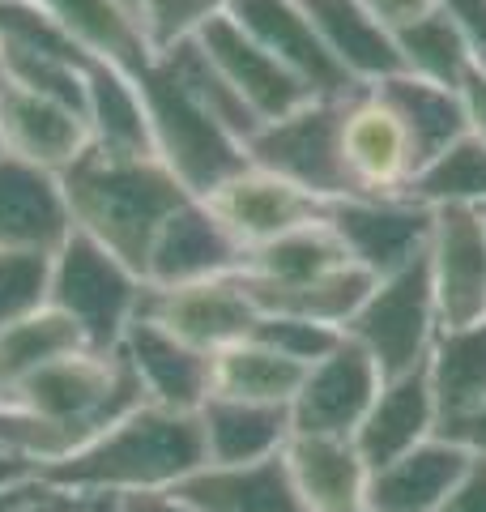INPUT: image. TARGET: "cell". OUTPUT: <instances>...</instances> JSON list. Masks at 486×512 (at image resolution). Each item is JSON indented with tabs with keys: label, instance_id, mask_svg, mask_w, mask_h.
<instances>
[{
	"label": "cell",
	"instance_id": "60d3db41",
	"mask_svg": "<svg viewBox=\"0 0 486 512\" xmlns=\"http://www.w3.org/2000/svg\"><path fill=\"white\" fill-rule=\"evenodd\" d=\"M440 512H486V457H469L461 483L452 487Z\"/></svg>",
	"mask_w": 486,
	"mask_h": 512
},
{
	"label": "cell",
	"instance_id": "c3c4849f",
	"mask_svg": "<svg viewBox=\"0 0 486 512\" xmlns=\"http://www.w3.org/2000/svg\"><path fill=\"white\" fill-rule=\"evenodd\" d=\"M77 512H116V500L111 495H94V500H81Z\"/></svg>",
	"mask_w": 486,
	"mask_h": 512
},
{
	"label": "cell",
	"instance_id": "277c9868",
	"mask_svg": "<svg viewBox=\"0 0 486 512\" xmlns=\"http://www.w3.org/2000/svg\"><path fill=\"white\" fill-rule=\"evenodd\" d=\"M145 116L154 133V158L167 167L188 197H209L222 180L248 167V150L235 141L158 56L137 73Z\"/></svg>",
	"mask_w": 486,
	"mask_h": 512
},
{
	"label": "cell",
	"instance_id": "bcb514c9",
	"mask_svg": "<svg viewBox=\"0 0 486 512\" xmlns=\"http://www.w3.org/2000/svg\"><path fill=\"white\" fill-rule=\"evenodd\" d=\"M35 491H39V474L22 478V483H5V487H0V512H18Z\"/></svg>",
	"mask_w": 486,
	"mask_h": 512
},
{
	"label": "cell",
	"instance_id": "681fc988",
	"mask_svg": "<svg viewBox=\"0 0 486 512\" xmlns=\"http://www.w3.org/2000/svg\"><path fill=\"white\" fill-rule=\"evenodd\" d=\"M124 5H133V9H137V0H124Z\"/></svg>",
	"mask_w": 486,
	"mask_h": 512
},
{
	"label": "cell",
	"instance_id": "8992f818",
	"mask_svg": "<svg viewBox=\"0 0 486 512\" xmlns=\"http://www.w3.org/2000/svg\"><path fill=\"white\" fill-rule=\"evenodd\" d=\"M440 329L444 325H440V308H435L427 256H418L414 265L397 269V274L376 278L363 308L350 316L346 338L367 350L384 380H393L405 372H418L427 363Z\"/></svg>",
	"mask_w": 486,
	"mask_h": 512
},
{
	"label": "cell",
	"instance_id": "f1b7e54d",
	"mask_svg": "<svg viewBox=\"0 0 486 512\" xmlns=\"http://www.w3.org/2000/svg\"><path fill=\"white\" fill-rule=\"evenodd\" d=\"M342 265H350V256L342 248V239L333 235V227L320 218V222H307V227H295L261 248H252L243 256L239 278L256 286V291H286V286L316 282Z\"/></svg>",
	"mask_w": 486,
	"mask_h": 512
},
{
	"label": "cell",
	"instance_id": "4fadbf2b",
	"mask_svg": "<svg viewBox=\"0 0 486 512\" xmlns=\"http://www.w3.org/2000/svg\"><path fill=\"white\" fill-rule=\"evenodd\" d=\"M226 13H231L286 73H295L312 99H350V94L359 90L342 73V64L329 56V47L316 35V26L299 0H231Z\"/></svg>",
	"mask_w": 486,
	"mask_h": 512
},
{
	"label": "cell",
	"instance_id": "e575fe53",
	"mask_svg": "<svg viewBox=\"0 0 486 512\" xmlns=\"http://www.w3.org/2000/svg\"><path fill=\"white\" fill-rule=\"evenodd\" d=\"M167 69L175 73V82H180L192 99H197L209 116H214L226 133H231L235 141H243V150H248V141L256 137V128H261V120L248 111V103L239 99V94L231 90V82L209 64V56L197 47V39L192 43H180V47H171V52H162L158 56Z\"/></svg>",
	"mask_w": 486,
	"mask_h": 512
},
{
	"label": "cell",
	"instance_id": "e0dca14e",
	"mask_svg": "<svg viewBox=\"0 0 486 512\" xmlns=\"http://www.w3.org/2000/svg\"><path fill=\"white\" fill-rule=\"evenodd\" d=\"M90 150L86 116L77 107L22 90L0 77V154L64 175Z\"/></svg>",
	"mask_w": 486,
	"mask_h": 512
},
{
	"label": "cell",
	"instance_id": "7a4b0ae2",
	"mask_svg": "<svg viewBox=\"0 0 486 512\" xmlns=\"http://www.w3.org/2000/svg\"><path fill=\"white\" fill-rule=\"evenodd\" d=\"M60 184H64V201H69L73 231L90 235L111 256L133 265L141 278L162 222L188 201L180 180L158 158L120 163V158H103L86 150L60 175Z\"/></svg>",
	"mask_w": 486,
	"mask_h": 512
},
{
	"label": "cell",
	"instance_id": "603a6c76",
	"mask_svg": "<svg viewBox=\"0 0 486 512\" xmlns=\"http://www.w3.org/2000/svg\"><path fill=\"white\" fill-rule=\"evenodd\" d=\"M286 474L295 483L303 512H359L367 500V461L354 440L337 436H290Z\"/></svg>",
	"mask_w": 486,
	"mask_h": 512
},
{
	"label": "cell",
	"instance_id": "d590c367",
	"mask_svg": "<svg viewBox=\"0 0 486 512\" xmlns=\"http://www.w3.org/2000/svg\"><path fill=\"white\" fill-rule=\"evenodd\" d=\"M47 286H52V256L0 248V333L26 316L43 312Z\"/></svg>",
	"mask_w": 486,
	"mask_h": 512
},
{
	"label": "cell",
	"instance_id": "d6986e66",
	"mask_svg": "<svg viewBox=\"0 0 486 512\" xmlns=\"http://www.w3.org/2000/svg\"><path fill=\"white\" fill-rule=\"evenodd\" d=\"M69 235L73 218L60 175L0 154V248L52 256Z\"/></svg>",
	"mask_w": 486,
	"mask_h": 512
},
{
	"label": "cell",
	"instance_id": "ee69618b",
	"mask_svg": "<svg viewBox=\"0 0 486 512\" xmlns=\"http://www.w3.org/2000/svg\"><path fill=\"white\" fill-rule=\"evenodd\" d=\"M116 512H192V508L175 500L171 491H150V495H120Z\"/></svg>",
	"mask_w": 486,
	"mask_h": 512
},
{
	"label": "cell",
	"instance_id": "7402d4cb",
	"mask_svg": "<svg viewBox=\"0 0 486 512\" xmlns=\"http://www.w3.org/2000/svg\"><path fill=\"white\" fill-rule=\"evenodd\" d=\"M39 5L52 13L56 26L73 39V47L90 64L137 77L154 60V47L145 39L137 9L124 5V0H39Z\"/></svg>",
	"mask_w": 486,
	"mask_h": 512
},
{
	"label": "cell",
	"instance_id": "8d00e7d4",
	"mask_svg": "<svg viewBox=\"0 0 486 512\" xmlns=\"http://www.w3.org/2000/svg\"><path fill=\"white\" fill-rule=\"evenodd\" d=\"M226 5L231 0H137V18L154 56H162L180 43H192L218 13H226Z\"/></svg>",
	"mask_w": 486,
	"mask_h": 512
},
{
	"label": "cell",
	"instance_id": "ba28073f",
	"mask_svg": "<svg viewBox=\"0 0 486 512\" xmlns=\"http://www.w3.org/2000/svg\"><path fill=\"white\" fill-rule=\"evenodd\" d=\"M324 222L342 239L350 265L388 278L427 256L435 210L414 197H342L329 205Z\"/></svg>",
	"mask_w": 486,
	"mask_h": 512
},
{
	"label": "cell",
	"instance_id": "30bf717a",
	"mask_svg": "<svg viewBox=\"0 0 486 512\" xmlns=\"http://www.w3.org/2000/svg\"><path fill=\"white\" fill-rule=\"evenodd\" d=\"M342 167L354 197H410L414 146L376 86H359L342 111Z\"/></svg>",
	"mask_w": 486,
	"mask_h": 512
},
{
	"label": "cell",
	"instance_id": "83f0119b",
	"mask_svg": "<svg viewBox=\"0 0 486 512\" xmlns=\"http://www.w3.org/2000/svg\"><path fill=\"white\" fill-rule=\"evenodd\" d=\"M427 384L440 414V431L486 406V320L440 329L427 355Z\"/></svg>",
	"mask_w": 486,
	"mask_h": 512
},
{
	"label": "cell",
	"instance_id": "484cf974",
	"mask_svg": "<svg viewBox=\"0 0 486 512\" xmlns=\"http://www.w3.org/2000/svg\"><path fill=\"white\" fill-rule=\"evenodd\" d=\"M205 466H252V461L282 457L290 444V410L256 406L235 397H205L197 410Z\"/></svg>",
	"mask_w": 486,
	"mask_h": 512
},
{
	"label": "cell",
	"instance_id": "9c48e42d",
	"mask_svg": "<svg viewBox=\"0 0 486 512\" xmlns=\"http://www.w3.org/2000/svg\"><path fill=\"white\" fill-rule=\"evenodd\" d=\"M137 316L167 329L171 338H180L184 346L201 350V355H218L231 342L248 338L261 312H256L243 278L226 274L188 286H145Z\"/></svg>",
	"mask_w": 486,
	"mask_h": 512
},
{
	"label": "cell",
	"instance_id": "ac0fdd59",
	"mask_svg": "<svg viewBox=\"0 0 486 512\" xmlns=\"http://www.w3.org/2000/svg\"><path fill=\"white\" fill-rule=\"evenodd\" d=\"M120 355L133 372L145 406H162L175 414H197L209 397V372H214V355L184 346L171 338L167 329L150 325V320H133L120 342Z\"/></svg>",
	"mask_w": 486,
	"mask_h": 512
},
{
	"label": "cell",
	"instance_id": "44dd1931",
	"mask_svg": "<svg viewBox=\"0 0 486 512\" xmlns=\"http://www.w3.org/2000/svg\"><path fill=\"white\" fill-rule=\"evenodd\" d=\"M469 466V453L448 440L431 436L427 444L410 448L405 457L367 474V512H440L452 487L461 483Z\"/></svg>",
	"mask_w": 486,
	"mask_h": 512
},
{
	"label": "cell",
	"instance_id": "7c38bea8",
	"mask_svg": "<svg viewBox=\"0 0 486 512\" xmlns=\"http://www.w3.org/2000/svg\"><path fill=\"white\" fill-rule=\"evenodd\" d=\"M427 274L444 329L486 320V210L474 205L435 210Z\"/></svg>",
	"mask_w": 486,
	"mask_h": 512
},
{
	"label": "cell",
	"instance_id": "cb8c5ba5",
	"mask_svg": "<svg viewBox=\"0 0 486 512\" xmlns=\"http://www.w3.org/2000/svg\"><path fill=\"white\" fill-rule=\"evenodd\" d=\"M299 5L354 86H380L401 73L397 39L371 18L363 0H299Z\"/></svg>",
	"mask_w": 486,
	"mask_h": 512
},
{
	"label": "cell",
	"instance_id": "f546056e",
	"mask_svg": "<svg viewBox=\"0 0 486 512\" xmlns=\"http://www.w3.org/2000/svg\"><path fill=\"white\" fill-rule=\"evenodd\" d=\"M376 90L384 94V103L397 111L405 137H410V146H414L418 171H423L427 163H435L444 150H452L469 133L461 90L418 82V77H410V73L388 77V82H380Z\"/></svg>",
	"mask_w": 486,
	"mask_h": 512
},
{
	"label": "cell",
	"instance_id": "6da1fadb",
	"mask_svg": "<svg viewBox=\"0 0 486 512\" xmlns=\"http://www.w3.org/2000/svg\"><path fill=\"white\" fill-rule=\"evenodd\" d=\"M205 466V444L197 414H175L162 406H137L103 427L69 457L39 470L52 491L94 500V495H150L175 491Z\"/></svg>",
	"mask_w": 486,
	"mask_h": 512
},
{
	"label": "cell",
	"instance_id": "1f68e13d",
	"mask_svg": "<svg viewBox=\"0 0 486 512\" xmlns=\"http://www.w3.org/2000/svg\"><path fill=\"white\" fill-rule=\"evenodd\" d=\"M371 286H376V278H371L367 269L342 265V269H333V274H324L316 282L286 286V291H256V286H248V295H252L261 316H299V320H316V325H329V329L346 333L350 316L363 308Z\"/></svg>",
	"mask_w": 486,
	"mask_h": 512
},
{
	"label": "cell",
	"instance_id": "9a60e30c",
	"mask_svg": "<svg viewBox=\"0 0 486 512\" xmlns=\"http://www.w3.org/2000/svg\"><path fill=\"white\" fill-rule=\"evenodd\" d=\"M243 244L218 222L201 197H188L175 210L150 248L145 261V286H188V282H209L226 278L243 269Z\"/></svg>",
	"mask_w": 486,
	"mask_h": 512
},
{
	"label": "cell",
	"instance_id": "7bdbcfd3",
	"mask_svg": "<svg viewBox=\"0 0 486 512\" xmlns=\"http://www.w3.org/2000/svg\"><path fill=\"white\" fill-rule=\"evenodd\" d=\"M440 436H448V440H457L469 457H486V406H478L469 419H461V423H452V427H444Z\"/></svg>",
	"mask_w": 486,
	"mask_h": 512
},
{
	"label": "cell",
	"instance_id": "ab89813d",
	"mask_svg": "<svg viewBox=\"0 0 486 512\" xmlns=\"http://www.w3.org/2000/svg\"><path fill=\"white\" fill-rule=\"evenodd\" d=\"M444 13L452 26L461 30L465 47L474 52V60L486 69V0H444Z\"/></svg>",
	"mask_w": 486,
	"mask_h": 512
},
{
	"label": "cell",
	"instance_id": "2e32d148",
	"mask_svg": "<svg viewBox=\"0 0 486 512\" xmlns=\"http://www.w3.org/2000/svg\"><path fill=\"white\" fill-rule=\"evenodd\" d=\"M197 47L209 56V64H214L226 82H231V90L248 103V111L261 124L282 120L312 99L299 77L286 73L282 64L231 18V13H218V18L197 35Z\"/></svg>",
	"mask_w": 486,
	"mask_h": 512
},
{
	"label": "cell",
	"instance_id": "5b68a950",
	"mask_svg": "<svg viewBox=\"0 0 486 512\" xmlns=\"http://www.w3.org/2000/svg\"><path fill=\"white\" fill-rule=\"evenodd\" d=\"M145 278L90 235L73 231L52 252L47 308L77 329L86 350H120L128 325L141 312Z\"/></svg>",
	"mask_w": 486,
	"mask_h": 512
},
{
	"label": "cell",
	"instance_id": "d4e9b609",
	"mask_svg": "<svg viewBox=\"0 0 486 512\" xmlns=\"http://www.w3.org/2000/svg\"><path fill=\"white\" fill-rule=\"evenodd\" d=\"M81 116H86V133H90L94 154L120 158V163L154 158V133H150V116H145V99H141L137 77H128L120 69H103V64H90Z\"/></svg>",
	"mask_w": 486,
	"mask_h": 512
},
{
	"label": "cell",
	"instance_id": "ffe728a7",
	"mask_svg": "<svg viewBox=\"0 0 486 512\" xmlns=\"http://www.w3.org/2000/svg\"><path fill=\"white\" fill-rule=\"evenodd\" d=\"M431 436H440V414H435V397L423 363L418 372H405L380 384L367 419L354 431V448L367 461V470H380L388 461L405 457L410 448L427 444Z\"/></svg>",
	"mask_w": 486,
	"mask_h": 512
},
{
	"label": "cell",
	"instance_id": "f35d334b",
	"mask_svg": "<svg viewBox=\"0 0 486 512\" xmlns=\"http://www.w3.org/2000/svg\"><path fill=\"white\" fill-rule=\"evenodd\" d=\"M363 5L371 9V18L397 39L401 30H410L418 22H427L431 13H440L444 0H363Z\"/></svg>",
	"mask_w": 486,
	"mask_h": 512
},
{
	"label": "cell",
	"instance_id": "3957f363",
	"mask_svg": "<svg viewBox=\"0 0 486 512\" xmlns=\"http://www.w3.org/2000/svg\"><path fill=\"white\" fill-rule=\"evenodd\" d=\"M5 402H18L30 414L56 431L64 448H81L90 436H99L103 427L124 419L128 410L145 406V397L137 389L133 372L120 350H73L56 363H47L39 376H30L26 384ZM64 453V457H69Z\"/></svg>",
	"mask_w": 486,
	"mask_h": 512
},
{
	"label": "cell",
	"instance_id": "d6a6232c",
	"mask_svg": "<svg viewBox=\"0 0 486 512\" xmlns=\"http://www.w3.org/2000/svg\"><path fill=\"white\" fill-rule=\"evenodd\" d=\"M73 350H81L77 329L52 308L9 325L0 333V402L18 393L30 376H39L47 363L73 355Z\"/></svg>",
	"mask_w": 486,
	"mask_h": 512
},
{
	"label": "cell",
	"instance_id": "836d02e7",
	"mask_svg": "<svg viewBox=\"0 0 486 512\" xmlns=\"http://www.w3.org/2000/svg\"><path fill=\"white\" fill-rule=\"evenodd\" d=\"M397 56H401V73L418 77V82L444 86V90H461L465 77L478 69L474 52L465 47L461 30L452 26V18L440 9L427 22H418L397 35Z\"/></svg>",
	"mask_w": 486,
	"mask_h": 512
},
{
	"label": "cell",
	"instance_id": "f907efd6",
	"mask_svg": "<svg viewBox=\"0 0 486 512\" xmlns=\"http://www.w3.org/2000/svg\"><path fill=\"white\" fill-rule=\"evenodd\" d=\"M359 512H367V508H359Z\"/></svg>",
	"mask_w": 486,
	"mask_h": 512
},
{
	"label": "cell",
	"instance_id": "4dcf8cb0",
	"mask_svg": "<svg viewBox=\"0 0 486 512\" xmlns=\"http://www.w3.org/2000/svg\"><path fill=\"white\" fill-rule=\"evenodd\" d=\"M303 380V367L282 359L278 350L248 338L231 342L214 355V372H209V397H235V402L256 406H290Z\"/></svg>",
	"mask_w": 486,
	"mask_h": 512
},
{
	"label": "cell",
	"instance_id": "5bb4252c",
	"mask_svg": "<svg viewBox=\"0 0 486 512\" xmlns=\"http://www.w3.org/2000/svg\"><path fill=\"white\" fill-rule=\"evenodd\" d=\"M201 201L218 214L222 227L239 239L243 252L261 248L269 239H278L295 227H307V222H320L329 214V205L316 201L312 192L286 184L273 171H261L252 163L243 171H235L231 180H222Z\"/></svg>",
	"mask_w": 486,
	"mask_h": 512
},
{
	"label": "cell",
	"instance_id": "4316f807",
	"mask_svg": "<svg viewBox=\"0 0 486 512\" xmlns=\"http://www.w3.org/2000/svg\"><path fill=\"white\" fill-rule=\"evenodd\" d=\"M171 495L192 512H303L282 457L252 466H201Z\"/></svg>",
	"mask_w": 486,
	"mask_h": 512
},
{
	"label": "cell",
	"instance_id": "8fae6325",
	"mask_svg": "<svg viewBox=\"0 0 486 512\" xmlns=\"http://www.w3.org/2000/svg\"><path fill=\"white\" fill-rule=\"evenodd\" d=\"M380 367L371 363L363 346L342 338L320 363H312L290 397V436H337L354 440V431L367 419L371 402L380 393Z\"/></svg>",
	"mask_w": 486,
	"mask_h": 512
},
{
	"label": "cell",
	"instance_id": "f6af8a7d",
	"mask_svg": "<svg viewBox=\"0 0 486 512\" xmlns=\"http://www.w3.org/2000/svg\"><path fill=\"white\" fill-rule=\"evenodd\" d=\"M77 508H81L77 495H64V491H52L47 483H39V491L30 495L18 512H77Z\"/></svg>",
	"mask_w": 486,
	"mask_h": 512
},
{
	"label": "cell",
	"instance_id": "b9f144b4",
	"mask_svg": "<svg viewBox=\"0 0 486 512\" xmlns=\"http://www.w3.org/2000/svg\"><path fill=\"white\" fill-rule=\"evenodd\" d=\"M461 99H465L469 137H478L482 146H486V69H482V64H478V69L465 77V86H461Z\"/></svg>",
	"mask_w": 486,
	"mask_h": 512
},
{
	"label": "cell",
	"instance_id": "52a82bcc",
	"mask_svg": "<svg viewBox=\"0 0 486 512\" xmlns=\"http://www.w3.org/2000/svg\"><path fill=\"white\" fill-rule=\"evenodd\" d=\"M342 111L346 99H307L290 116L261 124L248 141V163L312 192L324 205L354 197L342 167Z\"/></svg>",
	"mask_w": 486,
	"mask_h": 512
},
{
	"label": "cell",
	"instance_id": "7dc6e473",
	"mask_svg": "<svg viewBox=\"0 0 486 512\" xmlns=\"http://www.w3.org/2000/svg\"><path fill=\"white\" fill-rule=\"evenodd\" d=\"M22 478H35V470L22 466V461L0 457V487H5V483H22Z\"/></svg>",
	"mask_w": 486,
	"mask_h": 512
},
{
	"label": "cell",
	"instance_id": "74e56055",
	"mask_svg": "<svg viewBox=\"0 0 486 512\" xmlns=\"http://www.w3.org/2000/svg\"><path fill=\"white\" fill-rule=\"evenodd\" d=\"M252 338L265 342L269 350H278L282 359L299 363L303 372H307V367L320 363L329 350L342 346L346 333L342 329H329V325H316V320H299V316H256Z\"/></svg>",
	"mask_w": 486,
	"mask_h": 512
}]
</instances>
